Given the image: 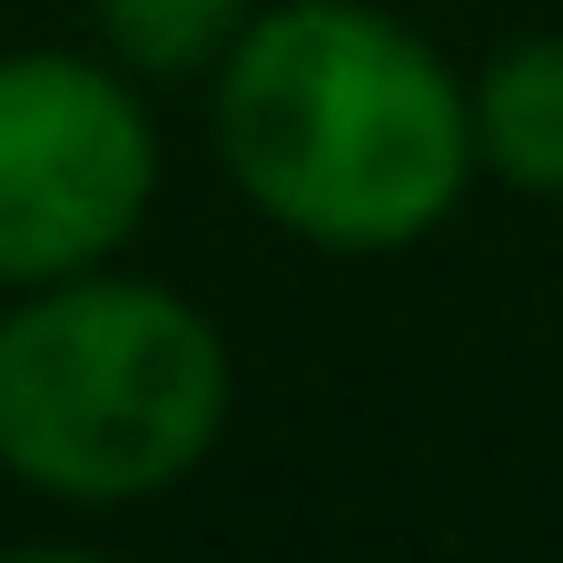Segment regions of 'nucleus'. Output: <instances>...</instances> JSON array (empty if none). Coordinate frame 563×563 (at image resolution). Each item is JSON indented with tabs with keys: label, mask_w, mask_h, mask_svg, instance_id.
<instances>
[{
	"label": "nucleus",
	"mask_w": 563,
	"mask_h": 563,
	"mask_svg": "<svg viewBox=\"0 0 563 563\" xmlns=\"http://www.w3.org/2000/svg\"><path fill=\"white\" fill-rule=\"evenodd\" d=\"M218 158L287 238L336 257L416 247L455 218L475 148V89L366 0H287L218 59Z\"/></svg>",
	"instance_id": "obj_1"
},
{
	"label": "nucleus",
	"mask_w": 563,
	"mask_h": 563,
	"mask_svg": "<svg viewBox=\"0 0 563 563\" xmlns=\"http://www.w3.org/2000/svg\"><path fill=\"white\" fill-rule=\"evenodd\" d=\"M475 148L505 188L563 198V30L515 40L485 79H475Z\"/></svg>",
	"instance_id": "obj_4"
},
{
	"label": "nucleus",
	"mask_w": 563,
	"mask_h": 563,
	"mask_svg": "<svg viewBox=\"0 0 563 563\" xmlns=\"http://www.w3.org/2000/svg\"><path fill=\"white\" fill-rule=\"evenodd\" d=\"M158 188V129L99 59H0V287L99 267Z\"/></svg>",
	"instance_id": "obj_3"
},
{
	"label": "nucleus",
	"mask_w": 563,
	"mask_h": 563,
	"mask_svg": "<svg viewBox=\"0 0 563 563\" xmlns=\"http://www.w3.org/2000/svg\"><path fill=\"white\" fill-rule=\"evenodd\" d=\"M99 30H109V49L129 69L178 79V69H208V59L238 49L247 0H99Z\"/></svg>",
	"instance_id": "obj_5"
},
{
	"label": "nucleus",
	"mask_w": 563,
	"mask_h": 563,
	"mask_svg": "<svg viewBox=\"0 0 563 563\" xmlns=\"http://www.w3.org/2000/svg\"><path fill=\"white\" fill-rule=\"evenodd\" d=\"M228 435V336L148 277H49L0 317V465L49 505L168 495Z\"/></svg>",
	"instance_id": "obj_2"
}]
</instances>
